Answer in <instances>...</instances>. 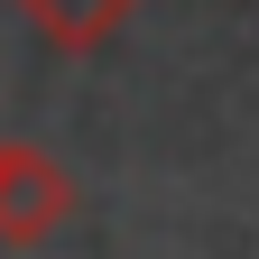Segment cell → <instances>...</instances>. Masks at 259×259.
<instances>
[{
    "mask_svg": "<svg viewBox=\"0 0 259 259\" xmlns=\"http://www.w3.org/2000/svg\"><path fill=\"white\" fill-rule=\"evenodd\" d=\"M65 222H74V176H65L47 148L10 139V148H0V241L37 250V241L65 232Z\"/></svg>",
    "mask_w": 259,
    "mask_h": 259,
    "instance_id": "obj_1",
    "label": "cell"
},
{
    "mask_svg": "<svg viewBox=\"0 0 259 259\" xmlns=\"http://www.w3.org/2000/svg\"><path fill=\"white\" fill-rule=\"evenodd\" d=\"M28 19H37V37L65 47V56H93L102 37H120V19L139 10V0H19Z\"/></svg>",
    "mask_w": 259,
    "mask_h": 259,
    "instance_id": "obj_2",
    "label": "cell"
},
{
    "mask_svg": "<svg viewBox=\"0 0 259 259\" xmlns=\"http://www.w3.org/2000/svg\"><path fill=\"white\" fill-rule=\"evenodd\" d=\"M0 148H10V139H0Z\"/></svg>",
    "mask_w": 259,
    "mask_h": 259,
    "instance_id": "obj_3",
    "label": "cell"
}]
</instances>
